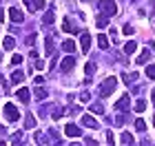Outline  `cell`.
<instances>
[{"instance_id":"cell-1","label":"cell","mask_w":155,"mask_h":146,"mask_svg":"<svg viewBox=\"0 0 155 146\" xmlns=\"http://www.w3.org/2000/svg\"><path fill=\"white\" fill-rule=\"evenodd\" d=\"M115 86H117V80H115V78H107V80H104V84L100 86V95H102V97L111 95V93L115 91Z\"/></svg>"},{"instance_id":"cell-2","label":"cell","mask_w":155,"mask_h":146,"mask_svg":"<svg viewBox=\"0 0 155 146\" xmlns=\"http://www.w3.org/2000/svg\"><path fill=\"white\" fill-rule=\"evenodd\" d=\"M100 11H104V16H115L117 7L113 0H100Z\"/></svg>"},{"instance_id":"cell-3","label":"cell","mask_w":155,"mask_h":146,"mask_svg":"<svg viewBox=\"0 0 155 146\" xmlns=\"http://www.w3.org/2000/svg\"><path fill=\"white\" fill-rule=\"evenodd\" d=\"M5 117H7V122H18L20 113H18V109L13 106V104H5Z\"/></svg>"},{"instance_id":"cell-4","label":"cell","mask_w":155,"mask_h":146,"mask_svg":"<svg viewBox=\"0 0 155 146\" xmlns=\"http://www.w3.org/2000/svg\"><path fill=\"white\" fill-rule=\"evenodd\" d=\"M80 47H82V51H84V53H87L89 49H91V33L84 31L82 36H80Z\"/></svg>"},{"instance_id":"cell-5","label":"cell","mask_w":155,"mask_h":146,"mask_svg":"<svg viewBox=\"0 0 155 146\" xmlns=\"http://www.w3.org/2000/svg\"><path fill=\"white\" fill-rule=\"evenodd\" d=\"M80 122H82L87 128H97V126H100V124H97V120H93L91 115H82V117H80Z\"/></svg>"},{"instance_id":"cell-6","label":"cell","mask_w":155,"mask_h":146,"mask_svg":"<svg viewBox=\"0 0 155 146\" xmlns=\"http://www.w3.org/2000/svg\"><path fill=\"white\" fill-rule=\"evenodd\" d=\"M9 18H11V22H22L25 13L20 11V9H13V7H11V9H9Z\"/></svg>"},{"instance_id":"cell-7","label":"cell","mask_w":155,"mask_h":146,"mask_svg":"<svg viewBox=\"0 0 155 146\" xmlns=\"http://www.w3.org/2000/svg\"><path fill=\"white\" fill-rule=\"evenodd\" d=\"M129 106H131L129 95H122V97H120V100L115 102V109H117V111H129Z\"/></svg>"},{"instance_id":"cell-8","label":"cell","mask_w":155,"mask_h":146,"mask_svg":"<svg viewBox=\"0 0 155 146\" xmlns=\"http://www.w3.org/2000/svg\"><path fill=\"white\" fill-rule=\"evenodd\" d=\"M64 135H69V137H80V128H78L75 124H67Z\"/></svg>"},{"instance_id":"cell-9","label":"cell","mask_w":155,"mask_h":146,"mask_svg":"<svg viewBox=\"0 0 155 146\" xmlns=\"http://www.w3.org/2000/svg\"><path fill=\"white\" fill-rule=\"evenodd\" d=\"M73 67H75V60L71 58V55L62 60V71H73Z\"/></svg>"},{"instance_id":"cell-10","label":"cell","mask_w":155,"mask_h":146,"mask_svg":"<svg viewBox=\"0 0 155 146\" xmlns=\"http://www.w3.org/2000/svg\"><path fill=\"white\" fill-rule=\"evenodd\" d=\"M62 31H69V33H78V27H73V22L69 18H64V22H62Z\"/></svg>"},{"instance_id":"cell-11","label":"cell","mask_w":155,"mask_h":146,"mask_svg":"<svg viewBox=\"0 0 155 146\" xmlns=\"http://www.w3.org/2000/svg\"><path fill=\"white\" fill-rule=\"evenodd\" d=\"M62 51L64 53H73L75 51V42L73 40H64V42H62Z\"/></svg>"},{"instance_id":"cell-12","label":"cell","mask_w":155,"mask_h":146,"mask_svg":"<svg viewBox=\"0 0 155 146\" xmlns=\"http://www.w3.org/2000/svg\"><path fill=\"white\" fill-rule=\"evenodd\" d=\"M135 51H137V42L129 40V42L124 44V53H126V55H131V53H135Z\"/></svg>"},{"instance_id":"cell-13","label":"cell","mask_w":155,"mask_h":146,"mask_svg":"<svg viewBox=\"0 0 155 146\" xmlns=\"http://www.w3.org/2000/svg\"><path fill=\"white\" fill-rule=\"evenodd\" d=\"M149 58H151V51H149V49H144V51L140 53V58L135 60V64H144V62H149Z\"/></svg>"},{"instance_id":"cell-14","label":"cell","mask_w":155,"mask_h":146,"mask_svg":"<svg viewBox=\"0 0 155 146\" xmlns=\"http://www.w3.org/2000/svg\"><path fill=\"white\" fill-rule=\"evenodd\" d=\"M29 97H31L29 89H18V100H22V102H29Z\"/></svg>"},{"instance_id":"cell-15","label":"cell","mask_w":155,"mask_h":146,"mask_svg":"<svg viewBox=\"0 0 155 146\" xmlns=\"http://www.w3.org/2000/svg\"><path fill=\"white\" fill-rule=\"evenodd\" d=\"M122 80H124V84H133V82L137 80V73H124Z\"/></svg>"},{"instance_id":"cell-16","label":"cell","mask_w":155,"mask_h":146,"mask_svg":"<svg viewBox=\"0 0 155 146\" xmlns=\"http://www.w3.org/2000/svg\"><path fill=\"white\" fill-rule=\"evenodd\" d=\"M2 47H5V49H9V51H11V49L16 47V40H13L11 36H7V38L2 40Z\"/></svg>"},{"instance_id":"cell-17","label":"cell","mask_w":155,"mask_h":146,"mask_svg":"<svg viewBox=\"0 0 155 146\" xmlns=\"http://www.w3.org/2000/svg\"><path fill=\"white\" fill-rule=\"evenodd\" d=\"M97 44H100V49H109V38L100 33V36H97Z\"/></svg>"},{"instance_id":"cell-18","label":"cell","mask_w":155,"mask_h":146,"mask_svg":"<svg viewBox=\"0 0 155 146\" xmlns=\"http://www.w3.org/2000/svg\"><path fill=\"white\" fill-rule=\"evenodd\" d=\"M95 24H97V29H104V27H109V18H107V16H100Z\"/></svg>"},{"instance_id":"cell-19","label":"cell","mask_w":155,"mask_h":146,"mask_svg":"<svg viewBox=\"0 0 155 146\" xmlns=\"http://www.w3.org/2000/svg\"><path fill=\"white\" fill-rule=\"evenodd\" d=\"M11 80H13V82H22V80H25V73H22V71H18V69H16V71L11 73Z\"/></svg>"},{"instance_id":"cell-20","label":"cell","mask_w":155,"mask_h":146,"mask_svg":"<svg viewBox=\"0 0 155 146\" xmlns=\"http://www.w3.org/2000/svg\"><path fill=\"white\" fill-rule=\"evenodd\" d=\"M120 142H122V144H133V135H131V133H122Z\"/></svg>"},{"instance_id":"cell-21","label":"cell","mask_w":155,"mask_h":146,"mask_svg":"<svg viewBox=\"0 0 155 146\" xmlns=\"http://www.w3.org/2000/svg\"><path fill=\"white\" fill-rule=\"evenodd\" d=\"M47 95H49V91H47V89H42V86H38V89H36V97H40V100H45Z\"/></svg>"},{"instance_id":"cell-22","label":"cell","mask_w":155,"mask_h":146,"mask_svg":"<svg viewBox=\"0 0 155 146\" xmlns=\"http://www.w3.org/2000/svg\"><path fill=\"white\" fill-rule=\"evenodd\" d=\"M25 126H27V128H33V126H36V117H33V115H27Z\"/></svg>"},{"instance_id":"cell-23","label":"cell","mask_w":155,"mask_h":146,"mask_svg":"<svg viewBox=\"0 0 155 146\" xmlns=\"http://www.w3.org/2000/svg\"><path fill=\"white\" fill-rule=\"evenodd\" d=\"M146 75H149L151 80H155V64H149V67H146Z\"/></svg>"},{"instance_id":"cell-24","label":"cell","mask_w":155,"mask_h":146,"mask_svg":"<svg viewBox=\"0 0 155 146\" xmlns=\"http://www.w3.org/2000/svg\"><path fill=\"white\" fill-rule=\"evenodd\" d=\"M144 109H146V102H142V100H137V102H135V111H137V113H142Z\"/></svg>"},{"instance_id":"cell-25","label":"cell","mask_w":155,"mask_h":146,"mask_svg":"<svg viewBox=\"0 0 155 146\" xmlns=\"http://www.w3.org/2000/svg\"><path fill=\"white\" fill-rule=\"evenodd\" d=\"M135 128L140 131V133H142V131L146 128V124H144V120H140V117H137V120H135Z\"/></svg>"},{"instance_id":"cell-26","label":"cell","mask_w":155,"mask_h":146,"mask_svg":"<svg viewBox=\"0 0 155 146\" xmlns=\"http://www.w3.org/2000/svg\"><path fill=\"white\" fill-rule=\"evenodd\" d=\"M42 20H45V22H47V24H51V22H53V20H55V16H53V13H51V11H49V13H45V18H42Z\"/></svg>"},{"instance_id":"cell-27","label":"cell","mask_w":155,"mask_h":146,"mask_svg":"<svg viewBox=\"0 0 155 146\" xmlns=\"http://www.w3.org/2000/svg\"><path fill=\"white\" fill-rule=\"evenodd\" d=\"M47 53H53V38H47Z\"/></svg>"},{"instance_id":"cell-28","label":"cell","mask_w":155,"mask_h":146,"mask_svg":"<svg viewBox=\"0 0 155 146\" xmlns=\"http://www.w3.org/2000/svg\"><path fill=\"white\" fill-rule=\"evenodd\" d=\"M84 73H87V75H93V73H95V64H87V67H84Z\"/></svg>"},{"instance_id":"cell-29","label":"cell","mask_w":155,"mask_h":146,"mask_svg":"<svg viewBox=\"0 0 155 146\" xmlns=\"http://www.w3.org/2000/svg\"><path fill=\"white\" fill-rule=\"evenodd\" d=\"M91 111H93V113H104V106H102V104H93Z\"/></svg>"},{"instance_id":"cell-30","label":"cell","mask_w":155,"mask_h":146,"mask_svg":"<svg viewBox=\"0 0 155 146\" xmlns=\"http://www.w3.org/2000/svg\"><path fill=\"white\" fill-rule=\"evenodd\" d=\"M122 31L126 33V36H133V33H135V29H133L131 24H124V29H122Z\"/></svg>"},{"instance_id":"cell-31","label":"cell","mask_w":155,"mask_h":146,"mask_svg":"<svg viewBox=\"0 0 155 146\" xmlns=\"http://www.w3.org/2000/svg\"><path fill=\"white\" fill-rule=\"evenodd\" d=\"M60 117H62V109L55 106V109H53V120H60Z\"/></svg>"},{"instance_id":"cell-32","label":"cell","mask_w":155,"mask_h":146,"mask_svg":"<svg viewBox=\"0 0 155 146\" xmlns=\"http://www.w3.org/2000/svg\"><path fill=\"white\" fill-rule=\"evenodd\" d=\"M20 62H22V55H18V53H16V55L11 58V64L16 67V64H20Z\"/></svg>"},{"instance_id":"cell-33","label":"cell","mask_w":155,"mask_h":146,"mask_svg":"<svg viewBox=\"0 0 155 146\" xmlns=\"http://www.w3.org/2000/svg\"><path fill=\"white\" fill-rule=\"evenodd\" d=\"M36 140H38V144H47V137H45V133H38V135H36Z\"/></svg>"},{"instance_id":"cell-34","label":"cell","mask_w":155,"mask_h":146,"mask_svg":"<svg viewBox=\"0 0 155 146\" xmlns=\"http://www.w3.org/2000/svg\"><path fill=\"white\" fill-rule=\"evenodd\" d=\"M107 144H111V146L115 144V137H113V133H107Z\"/></svg>"},{"instance_id":"cell-35","label":"cell","mask_w":155,"mask_h":146,"mask_svg":"<svg viewBox=\"0 0 155 146\" xmlns=\"http://www.w3.org/2000/svg\"><path fill=\"white\" fill-rule=\"evenodd\" d=\"M11 142H16V144H18V142H22V131H18V133H16V137H13Z\"/></svg>"},{"instance_id":"cell-36","label":"cell","mask_w":155,"mask_h":146,"mask_svg":"<svg viewBox=\"0 0 155 146\" xmlns=\"http://www.w3.org/2000/svg\"><path fill=\"white\" fill-rule=\"evenodd\" d=\"M33 7H36V9H45V0H36V5H33Z\"/></svg>"},{"instance_id":"cell-37","label":"cell","mask_w":155,"mask_h":146,"mask_svg":"<svg viewBox=\"0 0 155 146\" xmlns=\"http://www.w3.org/2000/svg\"><path fill=\"white\" fill-rule=\"evenodd\" d=\"M80 100H82V102H89V100H91V95H89V93H87V91H84V93H82V95H80Z\"/></svg>"},{"instance_id":"cell-38","label":"cell","mask_w":155,"mask_h":146,"mask_svg":"<svg viewBox=\"0 0 155 146\" xmlns=\"http://www.w3.org/2000/svg\"><path fill=\"white\" fill-rule=\"evenodd\" d=\"M124 122H126V120H124L122 115H117V117H115V124H117V126H120V124H124Z\"/></svg>"},{"instance_id":"cell-39","label":"cell","mask_w":155,"mask_h":146,"mask_svg":"<svg viewBox=\"0 0 155 146\" xmlns=\"http://www.w3.org/2000/svg\"><path fill=\"white\" fill-rule=\"evenodd\" d=\"M84 144H91V146H95L97 142H95V140H91V137H87V140H84Z\"/></svg>"},{"instance_id":"cell-40","label":"cell","mask_w":155,"mask_h":146,"mask_svg":"<svg viewBox=\"0 0 155 146\" xmlns=\"http://www.w3.org/2000/svg\"><path fill=\"white\" fill-rule=\"evenodd\" d=\"M2 20H5V11L0 9V22H2Z\"/></svg>"},{"instance_id":"cell-41","label":"cell","mask_w":155,"mask_h":146,"mask_svg":"<svg viewBox=\"0 0 155 146\" xmlns=\"http://www.w3.org/2000/svg\"><path fill=\"white\" fill-rule=\"evenodd\" d=\"M153 104H155V91H153Z\"/></svg>"},{"instance_id":"cell-42","label":"cell","mask_w":155,"mask_h":146,"mask_svg":"<svg viewBox=\"0 0 155 146\" xmlns=\"http://www.w3.org/2000/svg\"><path fill=\"white\" fill-rule=\"evenodd\" d=\"M84 2H87V0H84Z\"/></svg>"}]
</instances>
